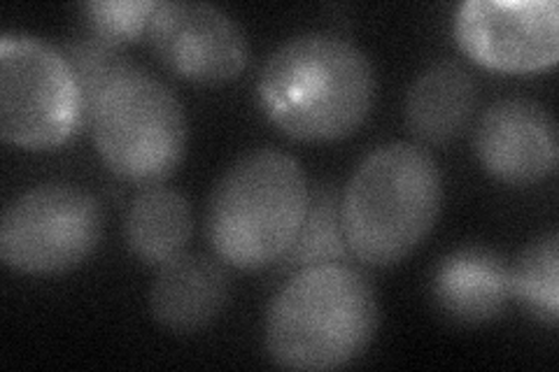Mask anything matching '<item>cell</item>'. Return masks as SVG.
Returning <instances> with one entry per match:
<instances>
[{
  "label": "cell",
  "instance_id": "52a82bcc",
  "mask_svg": "<svg viewBox=\"0 0 559 372\" xmlns=\"http://www.w3.org/2000/svg\"><path fill=\"white\" fill-rule=\"evenodd\" d=\"M103 209L80 187L40 184L12 201L0 219V261L24 275H59L94 254Z\"/></svg>",
  "mask_w": 559,
  "mask_h": 372
},
{
  "label": "cell",
  "instance_id": "7c38bea8",
  "mask_svg": "<svg viewBox=\"0 0 559 372\" xmlns=\"http://www.w3.org/2000/svg\"><path fill=\"white\" fill-rule=\"evenodd\" d=\"M478 103L474 75L457 61H439L419 75L406 96V127L425 145L441 147L457 140Z\"/></svg>",
  "mask_w": 559,
  "mask_h": 372
},
{
  "label": "cell",
  "instance_id": "2e32d148",
  "mask_svg": "<svg viewBox=\"0 0 559 372\" xmlns=\"http://www.w3.org/2000/svg\"><path fill=\"white\" fill-rule=\"evenodd\" d=\"M511 293L538 322H559V236L534 240L511 268Z\"/></svg>",
  "mask_w": 559,
  "mask_h": 372
},
{
  "label": "cell",
  "instance_id": "3957f363",
  "mask_svg": "<svg viewBox=\"0 0 559 372\" xmlns=\"http://www.w3.org/2000/svg\"><path fill=\"white\" fill-rule=\"evenodd\" d=\"M441 172L429 152L408 143L378 147L349 177L341 199L347 250L376 268L404 261L439 219Z\"/></svg>",
  "mask_w": 559,
  "mask_h": 372
},
{
  "label": "cell",
  "instance_id": "30bf717a",
  "mask_svg": "<svg viewBox=\"0 0 559 372\" xmlns=\"http://www.w3.org/2000/svg\"><path fill=\"white\" fill-rule=\"evenodd\" d=\"M476 154L495 180L527 187L557 168V127L550 112L527 98H503L489 105L476 129Z\"/></svg>",
  "mask_w": 559,
  "mask_h": 372
},
{
  "label": "cell",
  "instance_id": "8992f818",
  "mask_svg": "<svg viewBox=\"0 0 559 372\" xmlns=\"http://www.w3.org/2000/svg\"><path fill=\"white\" fill-rule=\"evenodd\" d=\"M84 121V100L68 59L40 38H0V137L45 152L68 143Z\"/></svg>",
  "mask_w": 559,
  "mask_h": 372
},
{
  "label": "cell",
  "instance_id": "e0dca14e",
  "mask_svg": "<svg viewBox=\"0 0 559 372\" xmlns=\"http://www.w3.org/2000/svg\"><path fill=\"white\" fill-rule=\"evenodd\" d=\"M159 3L154 0H92L84 3L92 33L117 47L147 35V26Z\"/></svg>",
  "mask_w": 559,
  "mask_h": 372
},
{
  "label": "cell",
  "instance_id": "5bb4252c",
  "mask_svg": "<svg viewBox=\"0 0 559 372\" xmlns=\"http://www.w3.org/2000/svg\"><path fill=\"white\" fill-rule=\"evenodd\" d=\"M194 233L189 201L168 187H145L129 203L124 215V242L129 252L152 268H162L185 254Z\"/></svg>",
  "mask_w": 559,
  "mask_h": 372
},
{
  "label": "cell",
  "instance_id": "5b68a950",
  "mask_svg": "<svg viewBox=\"0 0 559 372\" xmlns=\"http://www.w3.org/2000/svg\"><path fill=\"white\" fill-rule=\"evenodd\" d=\"M86 121L105 168L129 184H162L187 149L182 103L162 80L129 61L100 84Z\"/></svg>",
  "mask_w": 559,
  "mask_h": 372
},
{
  "label": "cell",
  "instance_id": "9a60e30c",
  "mask_svg": "<svg viewBox=\"0 0 559 372\" xmlns=\"http://www.w3.org/2000/svg\"><path fill=\"white\" fill-rule=\"evenodd\" d=\"M353 256L341 226V201L329 184L310 193L306 221L296 236L292 250L283 256L287 271H304L310 265L341 263Z\"/></svg>",
  "mask_w": 559,
  "mask_h": 372
},
{
  "label": "cell",
  "instance_id": "277c9868",
  "mask_svg": "<svg viewBox=\"0 0 559 372\" xmlns=\"http://www.w3.org/2000/svg\"><path fill=\"white\" fill-rule=\"evenodd\" d=\"M308 205L310 187L294 156L271 147L245 154L210 193V247L231 268H266L292 250Z\"/></svg>",
  "mask_w": 559,
  "mask_h": 372
},
{
  "label": "cell",
  "instance_id": "8fae6325",
  "mask_svg": "<svg viewBox=\"0 0 559 372\" xmlns=\"http://www.w3.org/2000/svg\"><path fill=\"white\" fill-rule=\"evenodd\" d=\"M229 293L231 281L219 261L182 254L162 265L150 291V310L166 331L197 333L224 312Z\"/></svg>",
  "mask_w": 559,
  "mask_h": 372
},
{
  "label": "cell",
  "instance_id": "9c48e42d",
  "mask_svg": "<svg viewBox=\"0 0 559 372\" xmlns=\"http://www.w3.org/2000/svg\"><path fill=\"white\" fill-rule=\"evenodd\" d=\"M145 38L168 73L203 86L234 82L250 61L242 28L229 14L207 3H159Z\"/></svg>",
  "mask_w": 559,
  "mask_h": 372
},
{
  "label": "cell",
  "instance_id": "ac0fdd59",
  "mask_svg": "<svg viewBox=\"0 0 559 372\" xmlns=\"http://www.w3.org/2000/svg\"><path fill=\"white\" fill-rule=\"evenodd\" d=\"M73 68L75 80L80 84L82 100H84V119H86V108H90L92 98L100 88V84L108 80L119 65H124L127 59L121 57V47L103 40L96 33H86L84 38L70 43L66 55H63Z\"/></svg>",
  "mask_w": 559,
  "mask_h": 372
},
{
  "label": "cell",
  "instance_id": "6da1fadb",
  "mask_svg": "<svg viewBox=\"0 0 559 372\" xmlns=\"http://www.w3.org/2000/svg\"><path fill=\"white\" fill-rule=\"evenodd\" d=\"M376 73L369 57L334 33H304L280 45L261 65V112L292 140L334 143L369 117Z\"/></svg>",
  "mask_w": 559,
  "mask_h": 372
},
{
  "label": "cell",
  "instance_id": "7a4b0ae2",
  "mask_svg": "<svg viewBox=\"0 0 559 372\" xmlns=\"http://www.w3.org/2000/svg\"><path fill=\"white\" fill-rule=\"evenodd\" d=\"M378 296L359 271L322 263L296 271L266 314V349L275 365L324 372L353 363L376 338Z\"/></svg>",
  "mask_w": 559,
  "mask_h": 372
},
{
  "label": "cell",
  "instance_id": "4fadbf2b",
  "mask_svg": "<svg viewBox=\"0 0 559 372\" xmlns=\"http://www.w3.org/2000/svg\"><path fill=\"white\" fill-rule=\"evenodd\" d=\"M433 296L441 310L460 324H487L511 300V268L485 250H460L443 259L433 277Z\"/></svg>",
  "mask_w": 559,
  "mask_h": 372
},
{
  "label": "cell",
  "instance_id": "ba28073f",
  "mask_svg": "<svg viewBox=\"0 0 559 372\" xmlns=\"http://www.w3.org/2000/svg\"><path fill=\"white\" fill-rule=\"evenodd\" d=\"M464 55L497 73H538L559 59L555 0H468L454 16Z\"/></svg>",
  "mask_w": 559,
  "mask_h": 372
}]
</instances>
